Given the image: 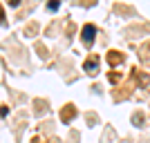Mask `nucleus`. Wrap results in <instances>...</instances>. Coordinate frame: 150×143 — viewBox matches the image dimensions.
Instances as JSON below:
<instances>
[{"mask_svg":"<svg viewBox=\"0 0 150 143\" xmlns=\"http://www.w3.org/2000/svg\"><path fill=\"white\" fill-rule=\"evenodd\" d=\"M96 67H99V58H90V61H85V63H83V69H85L88 74H92V72H94Z\"/></svg>","mask_w":150,"mask_h":143,"instance_id":"f03ea898","label":"nucleus"},{"mask_svg":"<svg viewBox=\"0 0 150 143\" xmlns=\"http://www.w3.org/2000/svg\"><path fill=\"white\" fill-rule=\"evenodd\" d=\"M61 118H63V121H72V118H74V107L67 105V107H65V114H61Z\"/></svg>","mask_w":150,"mask_h":143,"instance_id":"7ed1b4c3","label":"nucleus"},{"mask_svg":"<svg viewBox=\"0 0 150 143\" xmlns=\"http://www.w3.org/2000/svg\"><path fill=\"white\" fill-rule=\"evenodd\" d=\"M121 61H123V58H121L119 51H112V54H110V63H112V65H117V63H121Z\"/></svg>","mask_w":150,"mask_h":143,"instance_id":"20e7f679","label":"nucleus"},{"mask_svg":"<svg viewBox=\"0 0 150 143\" xmlns=\"http://www.w3.org/2000/svg\"><path fill=\"white\" fill-rule=\"evenodd\" d=\"M94 36H96V27H94V25H85V27H83V31H81V38H83V43L88 45V47L92 45Z\"/></svg>","mask_w":150,"mask_h":143,"instance_id":"f257e3e1","label":"nucleus"}]
</instances>
